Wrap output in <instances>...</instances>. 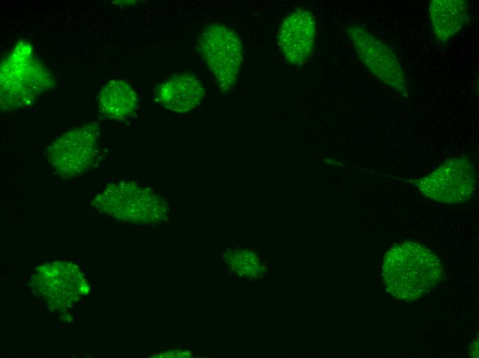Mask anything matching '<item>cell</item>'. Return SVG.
<instances>
[{
    "label": "cell",
    "mask_w": 479,
    "mask_h": 358,
    "mask_svg": "<svg viewBox=\"0 0 479 358\" xmlns=\"http://www.w3.org/2000/svg\"><path fill=\"white\" fill-rule=\"evenodd\" d=\"M316 20L307 9L297 8L283 20L277 43L286 61L292 65L304 64L313 52L317 34Z\"/></svg>",
    "instance_id": "cell-9"
},
{
    "label": "cell",
    "mask_w": 479,
    "mask_h": 358,
    "mask_svg": "<svg viewBox=\"0 0 479 358\" xmlns=\"http://www.w3.org/2000/svg\"><path fill=\"white\" fill-rule=\"evenodd\" d=\"M225 261L236 274L248 277L257 278L263 273L264 266L259 258L248 251H235L225 254Z\"/></svg>",
    "instance_id": "cell-13"
},
{
    "label": "cell",
    "mask_w": 479,
    "mask_h": 358,
    "mask_svg": "<svg viewBox=\"0 0 479 358\" xmlns=\"http://www.w3.org/2000/svg\"><path fill=\"white\" fill-rule=\"evenodd\" d=\"M138 103L134 90L123 80L109 81L102 87L98 96L100 112L110 119L127 118L134 113Z\"/></svg>",
    "instance_id": "cell-12"
},
{
    "label": "cell",
    "mask_w": 479,
    "mask_h": 358,
    "mask_svg": "<svg viewBox=\"0 0 479 358\" xmlns=\"http://www.w3.org/2000/svg\"><path fill=\"white\" fill-rule=\"evenodd\" d=\"M199 51L219 89L232 90L243 62V45L237 33L221 23L207 25L200 36Z\"/></svg>",
    "instance_id": "cell-4"
},
{
    "label": "cell",
    "mask_w": 479,
    "mask_h": 358,
    "mask_svg": "<svg viewBox=\"0 0 479 358\" xmlns=\"http://www.w3.org/2000/svg\"><path fill=\"white\" fill-rule=\"evenodd\" d=\"M204 96L198 78L190 74H178L160 85L156 91L159 103L175 112H187L195 108Z\"/></svg>",
    "instance_id": "cell-10"
},
{
    "label": "cell",
    "mask_w": 479,
    "mask_h": 358,
    "mask_svg": "<svg viewBox=\"0 0 479 358\" xmlns=\"http://www.w3.org/2000/svg\"><path fill=\"white\" fill-rule=\"evenodd\" d=\"M99 128L89 123L74 128L54 140L47 148V158L63 178L86 172L97 155Z\"/></svg>",
    "instance_id": "cell-8"
},
{
    "label": "cell",
    "mask_w": 479,
    "mask_h": 358,
    "mask_svg": "<svg viewBox=\"0 0 479 358\" xmlns=\"http://www.w3.org/2000/svg\"><path fill=\"white\" fill-rule=\"evenodd\" d=\"M31 286L49 306L58 310L73 306L89 291L80 268L72 263L59 261L38 267L32 276Z\"/></svg>",
    "instance_id": "cell-5"
},
{
    "label": "cell",
    "mask_w": 479,
    "mask_h": 358,
    "mask_svg": "<svg viewBox=\"0 0 479 358\" xmlns=\"http://www.w3.org/2000/svg\"><path fill=\"white\" fill-rule=\"evenodd\" d=\"M52 78L34 58L30 46L18 44L1 68V105L14 110L30 105Z\"/></svg>",
    "instance_id": "cell-2"
},
{
    "label": "cell",
    "mask_w": 479,
    "mask_h": 358,
    "mask_svg": "<svg viewBox=\"0 0 479 358\" xmlns=\"http://www.w3.org/2000/svg\"><path fill=\"white\" fill-rule=\"evenodd\" d=\"M432 29L438 43L445 44L469 21L465 0H432L429 5Z\"/></svg>",
    "instance_id": "cell-11"
},
{
    "label": "cell",
    "mask_w": 479,
    "mask_h": 358,
    "mask_svg": "<svg viewBox=\"0 0 479 358\" xmlns=\"http://www.w3.org/2000/svg\"><path fill=\"white\" fill-rule=\"evenodd\" d=\"M412 182L427 198L454 204L473 197L476 174L472 162L460 156L446 160L429 174Z\"/></svg>",
    "instance_id": "cell-6"
},
{
    "label": "cell",
    "mask_w": 479,
    "mask_h": 358,
    "mask_svg": "<svg viewBox=\"0 0 479 358\" xmlns=\"http://www.w3.org/2000/svg\"><path fill=\"white\" fill-rule=\"evenodd\" d=\"M345 31L368 70L385 85L405 94L407 78L393 48L362 25H350Z\"/></svg>",
    "instance_id": "cell-7"
},
{
    "label": "cell",
    "mask_w": 479,
    "mask_h": 358,
    "mask_svg": "<svg viewBox=\"0 0 479 358\" xmlns=\"http://www.w3.org/2000/svg\"><path fill=\"white\" fill-rule=\"evenodd\" d=\"M442 264L424 245L406 240L394 244L385 253L382 266L383 283L395 299L418 301L440 284Z\"/></svg>",
    "instance_id": "cell-1"
},
{
    "label": "cell",
    "mask_w": 479,
    "mask_h": 358,
    "mask_svg": "<svg viewBox=\"0 0 479 358\" xmlns=\"http://www.w3.org/2000/svg\"><path fill=\"white\" fill-rule=\"evenodd\" d=\"M162 357H189V356H187V354H185L184 352H183V353H182V354H181V353L180 354V353H179V351H177V350H175H175H171V351H169V352H164V353L163 354V356H162Z\"/></svg>",
    "instance_id": "cell-14"
},
{
    "label": "cell",
    "mask_w": 479,
    "mask_h": 358,
    "mask_svg": "<svg viewBox=\"0 0 479 358\" xmlns=\"http://www.w3.org/2000/svg\"><path fill=\"white\" fill-rule=\"evenodd\" d=\"M92 205L114 218L132 223H156L167 215L165 204L155 193L131 182L107 185L94 198Z\"/></svg>",
    "instance_id": "cell-3"
}]
</instances>
